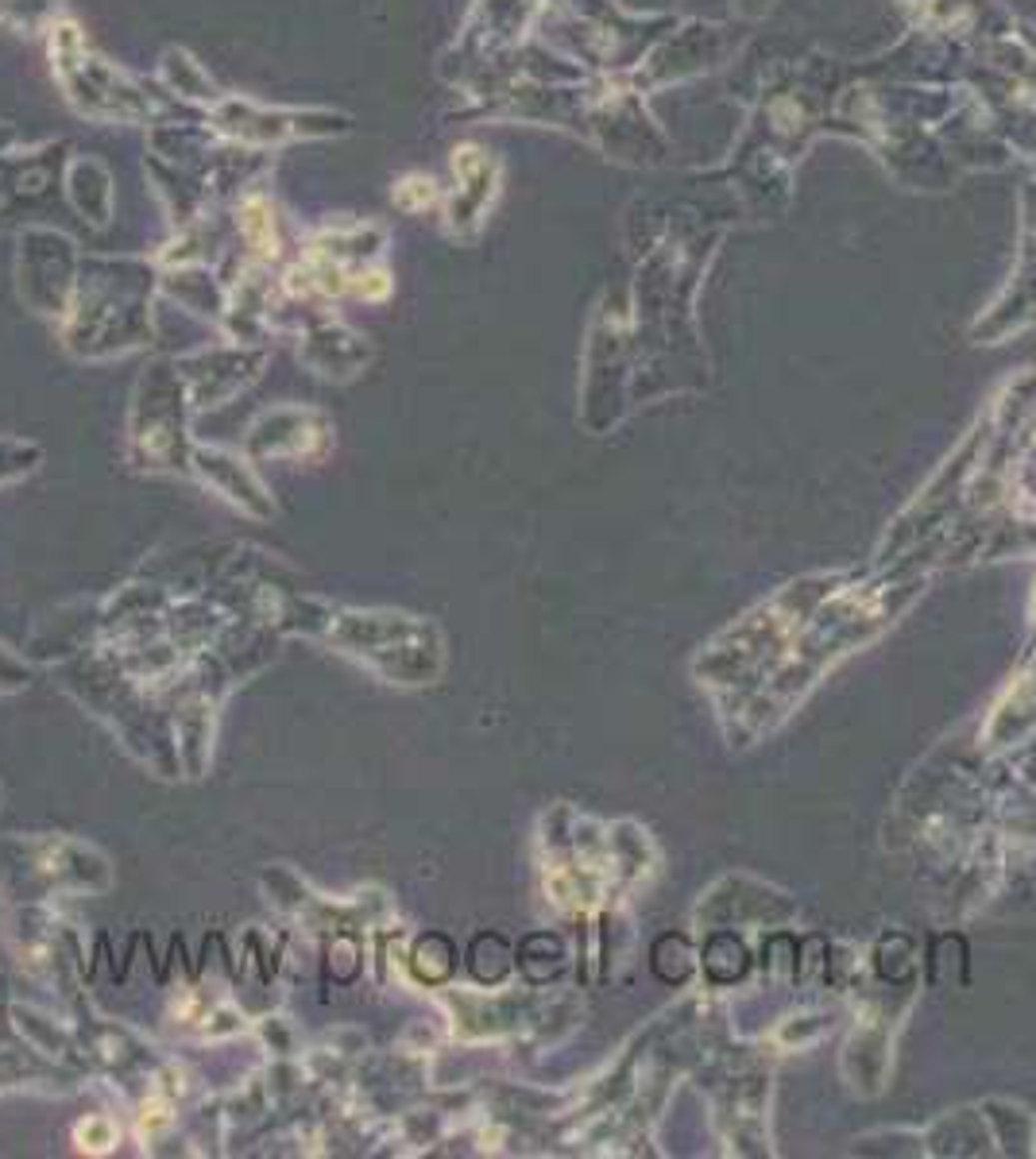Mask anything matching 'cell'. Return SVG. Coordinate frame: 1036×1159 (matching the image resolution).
I'll return each mask as SVG.
<instances>
[{
	"label": "cell",
	"mask_w": 1036,
	"mask_h": 1159,
	"mask_svg": "<svg viewBox=\"0 0 1036 1159\" xmlns=\"http://www.w3.org/2000/svg\"><path fill=\"white\" fill-rule=\"evenodd\" d=\"M240 232L248 240V248L260 256V260H271L279 252V232H275V205L267 198H248L240 205Z\"/></svg>",
	"instance_id": "cell-1"
},
{
	"label": "cell",
	"mask_w": 1036,
	"mask_h": 1159,
	"mask_svg": "<svg viewBox=\"0 0 1036 1159\" xmlns=\"http://www.w3.org/2000/svg\"><path fill=\"white\" fill-rule=\"evenodd\" d=\"M391 198H395L399 209H407V213H422L426 205L438 198V190H434L430 178H422V174H407V178L391 190Z\"/></svg>",
	"instance_id": "cell-2"
}]
</instances>
